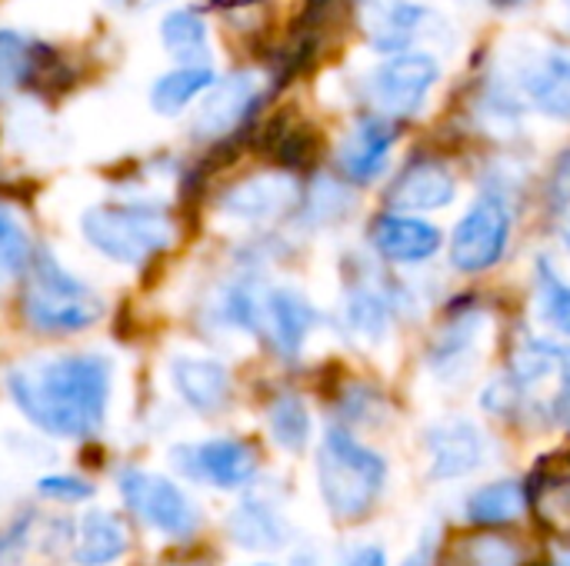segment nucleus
Listing matches in <instances>:
<instances>
[{"label":"nucleus","mask_w":570,"mask_h":566,"mask_svg":"<svg viewBox=\"0 0 570 566\" xmlns=\"http://www.w3.org/2000/svg\"><path fill=\"white\" fill-rule=\"evenodd\" d=\"M297 200H301V190L294 177L274 170V173L247 177L244 183L230 187L220 200V210L244 224H267V220L291 214Z\"/></svg>","instance_id":"15"},{"label":"nucleus","mask_w":570,"mask_h":566,"mask_svg":"<svg viewBox=\"0 0 570 566\" xmlns=\"http://www.w3.org/2000/svg\"><path fill=\"white\" fill-rule=\"evenodd\" d=\"M518 90L521 97L544 117L570 123V57L554 50H538L518 63Z\"/></svg>","instance_id":"11"},{"label":"nucleus","mask_w":570,"mask_h":566,"mask_svg":"<svg viewBox=\"0 0 570 566\" xmlns=\"http://www.w3.org/2000/svg\"><path fill=\"white\" fill-rule=\"evenodd\" d=\"M548 200L558 210L570 203V150H564L554 160V170H551V180H548Z\"/></svg>","instance_id":"34"},{"label":"nucleus","mask_w":570,"mask_h":566,"mask_svg":"<svg viewBox=\"0 0 570 566\" xmlns=\"http://www.w3.org/2000/svg\"><path fill=\"white\" fill-rule=\"evenodd\" d=\"M558 566H570V557H564V560H561V564Z\"/></svg>","instance_id":"40"},{"label":"nucleus","mask_w":570,"mask_h":566,"mask_svg":"<svg viewBox=\"0 0 570 566\" xmlns=\"http://www.w3.org/2000/svg\"><path fill=\"white\" fill-rule=\"evenodd\" d=\"M63 80H67V70L50 47L27 40L13 30H0V103L20 90L50 93L53 83L67 87Z\"/></svg>","instance_id":"9"},{"label":"nucleus","mask_w":570,"mask_h":566,"mask_svg":"<svg viewBox=\"0 0 570 566\" xmlns=\"http://www.w3.org/2000/svg\"><path fill=\"white\" fill-rule=\"evenodd\" d=\"M267 424H271V434L274 440L284 447V450H304L307 437H311V417H307V407L297 400V397H277L267 410Z\"/></svg>","instance_id":"30"},{"label":"nucleus","mask_w":570,"mask_h":566,"mask_svg":"<svg viewBox=\"0 0 570 566\" xmlns=\"http://www.w3.org/2000/svg\"><path fill=\"white\" fill-rule=\"evenodd\" d=\"M551 410H554V417L570 430V367L568 374L561 377V387H558V394L551 400Z\"/></svg>","instance_id":"36"},{"label":"nucleus","mask_w":570,"mask_h":566,"mask_svg":"<svg viewBox=\"0 0 570 566\" xmlns=\"http://www.w3.org/2000/svg\"><path fill=\"white\" fill-rule=\"evenodd\" d=\"M514 210L504 193L484 190L451 234V267L461 274H484L508 254Z\"/></svg>","instance_id":"6"},{"label":"nucleus","mask_w":570,"mask_h":566,"mask_svg":"<svg viewBox=\"0 0 570 566\" xmlns=\"http://www.w3.org/2000/svg\"><path fill=\"white\" fill-rule=\"evenodd\" d=\"M564 240H568V250H570V230H568V237H564Z\"/></svg>","instance_id":"41"},{"label":"nucleus","mask_w":570,"mask_h":566,"mask_svg":"<svg viewBox=\"0 0 570 566\" xmlns=\"http://www.w3.org/2000/svg\"><path fill=\"white\" fill-rule=\"evenodd\" d=\"M117 487H120L124 504L154 530H160L167 537H190L197 530L194 504L167 477L144 474V470H124L117 477Z\"/></svg>","instance_id":"8"},{"label":"nucleus","mask_w":570,"mask_h":566,"mask_svg":"<svg viewBox=\"0 0 570 566\" xmlns=\"http://www.w3.org/2000/svg\"><path fill=\"white\" fill-rule=\"evenodd\" d=\"M361 23L381 53L417 50L448 30L444 17L421 0H361Z\"/></svg>","instance_id":"7"},{"label":"nucleus","mask_w":570,"mask_h":566,"mask_svg":"<svg viewBox=\"0 0 570 566\" xmlns=\"http://www.w3.org/2000/svg\"><path fill=\"white\" fill-rule=\"evenodd\" d=\"M230 534L244 544V547H254V550H267V547H281L287 540V527L284 520L274 514V507L267 504H244L234 520H230Z\"/></svg>","instance_id":"29"},{"label":"nucleus","mask_w":570,"mask_h":566,"mask_svg":"<svg viewBox=\"0 0 570 566\" xmlns=\"http://www.w3.org/2000/svg\"><path fill=\"white\" fill-rule=\"evenodd\" d=\"M431 474L441 480L464 477L484 460V437L471 420H441L428 430Z\"/></svg>","instance_id":"19"},{"label":"nucleus","mask_w":570,"mask_h":566,"mask_svg":"<svg viewBox=\"0 0 570 566\" xmlns=\"http://www.w3.org/2000/svg\"><path fill=\"white\" fill-rule=\"evenodd\" d=\"M170 380L187 407L197 414H217L224 410L230 397V374L217 360L204 357H174L170 360Z\"/></svg>","instance_id":"21"},{"label":"nucleus","mask_w":570,"mask_h":566,"mask_svg":"<svg viewBox=\"0 0 570 566\" xmlns=\"http://www.w3.org/2000/svg\"><path fill=\"white\" fill-rule=\"evenodd\" d=\"M534 314L551 337L570 344V284L544 257L534 264Z\"/></svg>","instance_id":"23"},{"label":"nucleus","mask_w":570,"mask_h":566,"mask_svg":"<svg viewBox=\"0 0 570 566\" xmlns=\"http://www.w3.org/2000/svg\"><path fill=\"white\" fill-rule=\"evenodd\" d=\"M488 337V317L481 310H461L451 317L431 344L428 367L438 380H464L481 360V344Z\"/></svg>","instance_id":"13"},{"label":"nucleus","mask_w":570,"mask_h":566,"mask_svg":"<svg viewBox=\"0 0 570 566\" xmlns=\"http://www.w3.org/2000/svg\"><path fill=\"white\" fill-rule=\"evenodd\" d=\"M317 477L324 500L337 517H361L377 504L387 467L347 430H327L317 454Z\"/></svg>","instance_id":"4"},{"label":"nucleus","mask_w":570,"mask_h":566,"mask_svg":"<svg viewBox=\"0 0 570 566\" xmlns=\"http://www.w3.org/2000/svg\"><path fill=\"white\" fill-rule=\"evenodd\" d=\"M387 200L397 210H444L458 200V180L444 163L417 160L394 180Z\"/></svg>","instance_id":"20"},{"label":"nucleus","mask_w":570,"mask_h":566,"mask_svg":"<svg viewBox=\"0 0 570 566\" xmlns=\"http://www.w3.org/2000/svg\"><path fill=\"white\" fill-rule=\"evenodd\" d=\"M301 203H304V220L314 227H324V224L344 220V214L354 207V197H351V190H344L341 183L324 177L307 193H301Z\"/></svg>","instance_id":"31"},{"label":"nucleus","mask_w":570,"mask_h":566,"mask_svg":"<svg viewBox=\"0 0 570 566\" xmlns=\"http://www.w3.org/2000/svg\"><path fill=\"white\" fill-rule=\"evenodd\" d=\"M371 247L391 264H424L441 250V230L417 217L384 214L371 227Z\"/></svg>","instance_id":"18"},{"label":"nucleus","mask_w":570,"mask_h":566,"mask_svg":"<svg viewBox=\"0 0 570 566\" xmlns=\"http://www.w3.org/2000/svg\"><path fill=\"white\" fill-rule=\"evenodd\" d=\"M117 7H147L150 0H114Z\"/></svg>","instance_id":"38"},{"label":"nucleus","mask_w":570,"mask_h":566,"mask_svg":"<svg viewBox=\"0 0 570 566\" xmlns=\"http://www.w3.org/2000/svg\"><path fill=\"white\" fill-rule=\"evenodd\" d=\"M40 494L53 497V500H63V504H77V500H87L94 494V487L80 477H43L40 480Z\"/></svg>","instance_id":"33"},{"label":"nucleus","mask_w":570,"mask_h":566,"mask_svg":"<svg viewBox=\"0 0 570 566\" xmlns=\"http://www.w3.org/2000/svg\"><path fill=\"white\" fill-rule=\"evenodd\" d=\"M524 507H528L524 487L514 480H501V484L478 490L468 500V520L481 527H501V524H514L524 514Z\"/></svg>","instance_id":"26"},{"label":"nucleus","mask_w":570,"mask_h":566,"mask_svg":"<svg viewBox=\"0 0 570 566\" xmlns=\"http://www.w3.org/2000/svg\"><path fill=\"white\" fill-rule=\"evenodd\" d=\"M80 227L97 254L127 267H144L174 244V217L157 203H104Z\"/></svg>","instance_id":"3"},{"label":"nucleus","mask_w":570,"mask_h":566,"mask_svg":"<svg viewBox=\"0 0 570 566\" xmlns=\"http://www.w3.org/2000/svg\"><path fill=\"white\" fill-rule=\"evenodd\" d=\"M534 507L538 517L554 527L570 530V464H541L538 484H534Z\"/></svg>","instance_id":"27"},{"label":"nucleus","mask_w":570,"mask_h":566,"mask_svg":"<svg viewBox=\"0 0 570 566\" xmlns=\"http://www.w3.org/2000/svg\"><path fill=\"white\" fill-rule=\"evenodd\" d=\"M17 410L53 437H90L100 430L110 400V360L100 354H67L30 360L7 374Z\"/></svg>","instance_id":"1"},{"label":"nucleus","mask_w":570,"mask_h":566,"mask_svg":"<svg viewBox=\"0 0 570 566\" xmlns=\"http://www.w3.org/2000/svg\"><path fill=\"white\" fill-rule=\"evenodd\" d=\"M160 37H164V47L174 60L180 63H207V53H210V43H207V23L197 10L184 7V10H174L164 17L160 23Z\"/></svg>","instance_id":"25"},{"label":"nucleus","mask_w":570,"mask_h":566,"mask_svg":"<svg viewBox=\"0 0 570 566\" xmlns=\"http://www.w3.org/2000/svg\"><path fill=\"white\" fill-rule=\"evenodd\" d=\"M294 566H314V560H304L301 557ZM341 566H384V554L377 547H361V550H354Z\"/></svg>","instance_id":"35"},{"label":"nucleus","mask_w":570,"mask_h":566,"mask_svg":"<svg viewBox=\"0 0 570 566\" xmlns=\"http://www.w3.org/2000/svg\"><path fill=\"white\" fill-rule=\"evenodd\" d=\"M314 327H317V310L304 294H297V290H267L264 294L261 334L271 340V347L281 357H297Z\"/></svg>","instance_id":"16"},{"label":"nucleus","mask_w":570,"mask_h":566,"mask_svg":"<svg viewBox=\"0 0 570 566\" xmlns=\"http://www.w3.org/2000/svg\"><path fill=\"white\" fill-rule=\"evenodd\" d=\"M214 80H217V77H214V70H210L207 63H180L177 70H170V73H164V77L154 80V87H150V103H154L157 113L174 117V113H180L194 97H200L204 90H210Z\"/></svg>","instance_id":"24"},{"label":"nucleus","mask_w":570,"mask_h":566,"mask_svg":"<svg viewBox=\"0 0 570 566\" xmlns=\"http://www.w3.org/2000/svg\"><path fill=\"white\" fill-rule=\"evenodd\" d=\"M124 550H127V530L114 514L94 510L77 524L73 547H70V557L77 566H110L124 557Z\"/></svg>","instance_id":"22"},{"label":"nucleus","mask_w":570,"mask_h":566,"mask_svg":"<svg viewBox=\"0 0 570 566\" xmlns=\"http://www.w3.org/2000/svg\"><path fill=\"white\" fill-rule=\"evenodd\" d=\"M397 304H401V297L384 290L381 280H374V277L354 280L344 294V324H347L351 337L361 344H371V347L384 344L391 334Z\"/></svg>","instance_id":"17"},{"label":"nucleus","mask_w":570,"mask_h":566,"mask_svg":"<svg viewBox=\"0 0 570 566\" xmlns=\"http://www.w3.org/2000/svg\"><path fill=\"white\" fill-rule=\"evenodd\" d=\"M494 7H521V3H528V0H491Z\"/></svg>","instance_id":"39"},{"label":"nucleus","mask_w":570,"mask_h":566,"mask_svg":"<svg viewBox=\"0 0 570 566\" xmlns=\"http://www.w3.org/2000/svg\"><path fill=\"white\" fill-rule=\"evenodd\" d=\"M30 244L23 227L0 210V284L13 280L17 274H23V267L30 264Z\"/></svg>","instance_id":"32"},{"label":"nucleus","mask_w":570,"mask_h":566,"mask_svg":"<svg viewBox=\"0 0 570 566\" xmlns=\"http://www.w3.org/2000/svg\"><path fill=\"white\" fill-rule=\"evenodd\" d=\"M174 464L180 467V474L220 490L244 487L257 474V454L240 440H207L194 447H177Z\"/></svg>","instance_id":"10"},{"label":"nucleus","mask_w":570,"mask_h":566,"mask_svg":"<svg viewBox=\"0 0 570 566\" xmlns=\"http://www.w3.org/2000/svg\"><path fill=\"white\" fill-rule=\"evenodd\" d=\"M20 314L37 334L60 337L94 327L104 317V304L83 280L67 274L50 254H37L27 264Z\"/></svg>","instance_id":"2"},{"label":"nucleus","mask_w":570,"mask_h":566,"mask_svg":"<svg viewBox=\"0 0 570 566\" xmlns=\"http://www.w3.org/2000/svg\"><path fill=\"white\" fill-rule=\"evenodd\" d=\"M428 564H431V550H428V547H421V554H417V557H411L404 566H428Z\"/></svg>","instance_id":"37"},{"label":"nucleus","mask_w":570,"mask_h":566,"mask_svg":"<svg viewBox=\"0 0 570 566\" xmlns=\"http://www.w3.org/2000/svg\"><path fill=\"white\" fill-rule=\"evenodd\" d=\"M441 80V63L431 50H397L371 67L364 90L384 117H414L428 107Z\"/></svg>","instance_id":"5"},{"label":"nucleus","mask_w":570,"mask_h":566,"mask_svg":"<svg viewBox=\"0 0 570 566\" xmlns=\"http://www.w3.org/2000/svg\"><path fill=\"white\" fill-rule=\"evenodd\" d=\"M261 100V80L250 70L230 73L227 80H214V87L207 90V100L194 120V137L197 140H220L230 137L257 107Z\"/></svg>","instance_id":"12"},{"label":"nucleus","mask_w":570,"mask_h":566,"mask_svg":"<svg viewBox=\"0 0 570 566\" xmlns=\"http://www.w3.org/2000/svg\"><path fill=\"white\" fill-rule=\"evenodd\" d=\"M397 143V127L391 117H364L337 147V167L351 183H371L387 170L391 150Z\"/></svg>","instance_id":"14"},{"label":"nucleus","mask_w":570,"mask_h":566,"mask_svg":"<svg viewBox=\"0 0 570 566\" xmlns=\"http://www.w3.org/2000/svg\"><path fill=\"white\" fill-rule=\"evenodd\" d=\"M521 564V550L518 544H511L501 534H468L461 537L448 557L444 566H518Z\"/></svg>","instance_id":"28"}]
</instances>
